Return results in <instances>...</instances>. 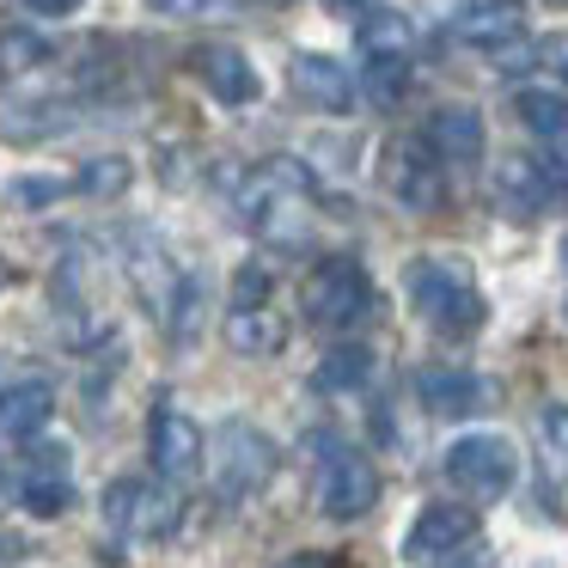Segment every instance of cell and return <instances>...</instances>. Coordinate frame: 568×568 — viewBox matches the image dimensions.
I'll return each instance as SVG.
<instances>
[{
	"label": "cell",
	"mask_w": 568,
	"mask_h": 568,
	"mask_svg": "<svg viewBox=\"0 0 568 568\" xmlns=\"http://www.w3.org/2000/svg\"><path fill=\"white\" fill-rule=\"evenodd\" d=\"M43 62H50V38H43V31L13 26L7 38H0V68H13V74H26V68H43Z\"/></svg>",
	"instance_id": "cell-23"
},
{
	"label": "cell",
	"mask_w": 568,
	"mask_h": 568,
	"mask_svg": "<svg viewBox=\"0 0 568 568\" xmlns=\"http://www.w3.org/2000/svg\"><path fill=\"white\" fill-rule=\"evenodd\" d=\"M409 300L440 336H470L483 324V294L458 257H416L409 263Z\"/></svg>",
	"instance_id": "cell-1"
},
{
	"label": "cell",
	"mask_w": 568,
	"mask_h": 568,
	"mask_svg": "<svg viewBox=\"0 0 568 568\" xmlns=\"http://www.w3.org/2000/svg\"><path fill=\"white\" fill-rule=\"evenodd\" d=\"M331 7H343V13H361V7H373V0H331Z\"/></svg>",
	"instance_id": "cell-31"
},
{
	"label": "cell",
	"mask_w": 568,
	"mask_h": 568,
	"mask_svg": "<svg viewBox=\"0 0 568 568\" xmlns=\"http://www.w3.org/2000/svg\"><path fill=\"white\" fill-rule=\"evenodd\" d=\"M104 519H111V531H123V538H165V531L184 519V507H178V495L165 489V483L116 477L111 489H104Z\"/></svg>",
	"instance_id": "cell-3"
},
{
	"label": "cell",
	"mask_w": 568,
	"mask_h": 568,
	"mask_svg": "<svg viewBox=\"0 0 568 568\" xmlns=\"http://www.w3.org/2000/svg\"><path fill=\"white\" fill-rule=\"evenodd\" d=\"M470 538H477V514H470V507H458V501H428V507L416 514V526H409L404 550L416 556V562H428V556L465 550Z\"/></svg>",
	"instance_id": "cell-9"
},
{
	"label": "cell",
	"mask_w": 568,
	"mask_h": 568,
	"mask_svg": "<svg viewBox=\"0 0 568 568\" xmlns=\"http://www.w3.org/2000/svg\"><path fill=\"white\" fill-rule=\"evenodd\" d=\"M404 62H367V87H373V99H379V104H392L397 99V92H404Z\"/></svg>",
	"instance_id": "cell-28"
},
{
	"label": "cell",
	"mask_w": 568,
	"mask_h": 568,
	"mask_svg": "<svg viewBox=\"0 0 568 568\" xmlns=\"http://www.w3.org/2000/svg\"><path fill=\"white\" fill-rule=\"evenodd\" d=\"M538 453H544V465H550V470L568 465V404H550L538 416Z\"/></svg>",
	"instance_id": "cell-25"
},
{
	"label": "cell",
	"mask_w": 568,
	"mask_h": 568,
	"mask_svg": "<svg viewBox=\"0 0 568 568\" xmlns=\"http://www.w3.org/2000/svg\"><path fill=\"white\" fill-rule=\"evenodd\" d=\"M74 507V489L62 483V470H50V477H31L26 483V514H38V519H55V514H68Z\"/></svg>",
	"instance_id": "cell-24"
},
{
	"label": "cell",
	"mask_w": 568,
	"mask_h": 568,
	"mask_svg": "<svg viewBox=\"0 0 568 568\" xmlns=\"http://www.w3.org/2000/svg\"><path fill=\"white\" fill-rule=\"evenodd\" d=\"M416 392H422V404H428L434 416H446V422L470 416V409L483 404V385H477V373H465V367H422Z\"/></svg>",
	"instance_id": "cell-15"
},
{
	"label": "cell",
	"mask_w": 568,
	"mask_h": 568,
	"mask_svg": "<svg viewBox=\"0 0 568 568\" xmlns=\"http://www.w3.org/2000/svg\"><path fill=\"white\" fill-rule=\"evenodd\" d=\"M196 74H202V87H209L221 104H257V92H263L251 55H239L233 43H209V50L196 55Z\"/></svg>",
	"instance_id": "cell-12"
},
{
	"label": "cell",
	"mask_w": 568,
	"mask_h": 568,
	"mask_svg": "<svg viewBox=\"0 0 568 568\" xmlns=\"http://www.w3.org/2000/svg\"><path fill=\"white\" fill-rule=\"evenodd\" d=\"M226 343H233L239 355H275V348L287 343V324L275 318L270 306H251V312H233V318H226Z\"/></svg>",
	"instance_id": "cell-17"
},
{
	"label": "cell",
	"mask_w": 568,
	"mask_h": 568,
	"mask_svg": "<svg viewBox=\"0 0 568 568\" xmlns=\"http://www.w3.org/2000/svg\"><path fill=\"white\" fill-rule=\"evenodd\" d=\"M544 7H568V0H544Z\"/></svg>",
	"instance_id": "cell-32"
},
{
	"label": "cell",
	"mask_w": 568,
	"mask_h": 568,
	"mask_svg": "<svg viewBox=\"0 0 568 568\" xmlns=\"http://www.w3.org/2000/svg\"><path fill=\"white\" fill-rule=\"evenodd\" d=\"M514 111H519V123H526L531 135H544V141H568V99H562V92L526 87V92L514 99Z\"/></svg>",
	"instance_id": "cell-20"
},
{
	"label": "cell",
	"mask_w": 568,
	"mask_h": 568,
	"mask_svg": "<svg viewBox=\"0 0 568 568\" xmlns=\"http://www.w3.org/2000/svg\"><path fill=\"white\" fill-rule=\"evenodd\" d=\"M129 275H135V287L148 294V306L160 312V318H172L178 312V300H184V282L190 275L178 270L172 257H165V245L153 233H141L135 245H129Z\"/></svg>",
	"instance_id": "cell-11"
},
{
	"label": "cell",
	"mask_w": 568,
	"mask_h": 568,
	"mask_svg": "<svg viewBox=\"0 0 568 568\" xmlns=\"http://www.w3.org/2000/svg\"><path fill=\"white\" fill-rule=\"evenodd\" d=\"M361 55H367V62H404L409 55V19L404 13H367L361 19Z\"/></svg>",
	"instance_id": "cell-22"
},
{
	"label": "cell",
	"mask_w": 568,
	"mask_h": 568,
	"mask_svg": "<svg viewBox=\"0 0 568 568\" xmlns=\"http://www.w3.org/2000/svg\"><path fill=\"white\" fill-rule=\"evenodd\" d=\"M367 379H373V348H361V343H343L318 361V392H331V397L361 392Z\"/></svg>",
	"instance_id": "cell-19"
},
{
	"label": "cell",
	"mask_w": 568,
	"mask_h": 568,
	"mask_svg": "<svg viewBox=\"0 0 568 568\" xmlns=\"http://www.w3.org/2000/svg\"><path fill=\"white\" fill-rule=\"evenodd\" d=\"M287 80H294V92L312 104V111H348L355 104V80H348L343 62H331V55H294V68H287Z\"/></svg>",
	"instance_id": "cell-13"
},
{
	"label": "cell",
	"mask_w": 568,
	"mask_h": 568,
	"mask_svg": "<svg viewBox=\"0 0 568 568\" xmlns=\"http://www.w3.org/2000/svg\"><path fill=\"white\" fill-rule=\"evenodd\" d=\"M562 257H568V245H562Z\"/></svg>",
	"instance_id": "cell-34"
},
{
	"label": "cell",
	"mask_w": 568,
	"mask_h": 568,
	"mask_svg": "<svg viewBox=\"0 0 568 568\" xmlns=\"http://www.w3.org/2000/svg\"><path fill=\"white\" fill-rule=\"evenodd\" d=\"M62 196H68L62 178H19V184H13L19 209H50V202H62Z\"/></svg>",
	"instance_id": "cell-26"
},
{
	"label": "cell",
	"mask_w": 568,
	"mask_h": 568,
	"mask_svg": "<svg viewBox=\"0 0 568 568\" xmlns=\"http://www.w3.org/2000/svg\"><path fill=\"white\" fill-rule=\"evenodd\" d=\"M0 483H7V465H0Z\"/></svg>",
	"instance_id": "cell-33"
},
{
	"label": "cell",
	"mask_w": 568,
	"mask_h": 568,
	"mask_svg": "<svg viewBox=\"0 0 568 568\" xmlns=\"http://www.w3.org/2000/svg\"><path fill=\"white\" fill-rule=\"evenodd\" d=\"M428 148H434V160H446V165L483 160V116L465 111V104H446V111H434V116H428Z\"/></svg>",
	"instance_id": "cell-14"
},
{
	"label": "cell",
	"mask_w": 568,
	"mask_h": 568,
	"mask_svg": "<svg viewBox=\"0 0 568 568\" xmlns=\"http://www.w3.org/2000/svg\"><path fill=\"white\" fill-rule=\"evenodd\" d=\"M446 26H453V38H465V43L501 50V43L526 38V7H519V0H458Z\"/></svg>",
	"instance_id": "cell-10"
},
{
	"label": "cell",
	"mask_w": 568,
	"mask_h": 568,
	"mask_svg": "<svg viewBox=\"0 0 568 568\" xmlns=\"http://www.w3.org/2000/svg\"><path fill=\"white\" fill-rule=\"evenodd\" d=\"M385 190L404 209H434L440 202V160H434L428 141H392V153H385Z\"/></svg>",
	"instance_id": "cell-8"
},
{
	"label": "cell",
	"mask_w": 568,
	"mask_h": 568,
	"mask_svg": "<svg viewBox=\"0 0 568 568\" xmlns=\"http://www.w3.org/2000/svg\"><path fill=\"white\" fill-rule=\"evenodd\" d=\"M26 7H38L43 19H62V13H74L80 0H26Z\"/></svg>",
	"instance_id": "cell-30"
},
{
	"label": "cell",
	"mask_w": 568,
	"mask_h": 568,
	"mask_svg": "<svg viewBox=\"0 0 568 568\" xmlns=\"http://www.w3.org/2000/svg\"><path fill=\"white\" fill-rule=\"evenodd\" d=\"M373 501H379V470L355 453H336L318 477V507L331 519H361Z\"/></svg>",
	"instance_id": "cell-7"
},
{
	"label": "cell",
	"mask_w": 568,
	"mask_h": 568,
	"mask_svg": "<svg viewBox=\"0 0 568 568\" xmlns=\"http://www.w3.org/2000/svg\"><path fill=\"white\" fill-rule=\"evenodd\" d=\"M55 416V392L43 379H19L0 392V428L19 434V440H31V434H43Z\"/></svg>",
	"instance_id": "cell-16"
},
{
	"label": "cell",
	"mask_w": 568,
	"mask_h": 568,
	"mask_svg": "<svg viewBox=\"0 0 568 568\" xmlns=\"http://www.w3.org/2000/svg\"><path fill=\"white\" fill-rule=\"evenodd\" d=\"M270 300V275L257 270V263H245V270L233 275V312H251V306H263Z\"/></svg>",
	"instance_id": "cell-27"
},
{
	"label": "cell",
	"mask_w": 568,
	"mask_h": 568,
	"mask_svg": "<svg viewBox=\"0 0 568 568\" xmlns=\"http://www.w3.org/2000/svg\"><path fill=\"white\" fill-rule=\"evenodd\" d=\"M514 470H519L514 446H507L501 434H465V440H453V453H446V477H453L470 501L507 495L514 489Z\"/></svg>",
	"instance_id": "cell-5"
},
{
	"label": "cell",
	"mask_w": 568,
	"mask_h": 568,
	"mask_svg": "<svg viewBox=\"0 0 568 568\" xmlns=\"http://www.w3.org/2000/svg\"><path fill=\"white\" fill-rule=\"evenodd\" d=\"M300 312L312 324H355L367 312V270L355 257H324L300 287Z\"/></svg>",
	"instance_id": "cell-4"
},
{
	"label": "cell",
	"mask_w": 568,
	"mask_h": 568,
	"mask_svg": "<svg viewBox=\"0 0 568 568\" xmlns=\"http://www.w3.org/2000/svg\"><path fill=\"white\" fill-rule=\"evenodd\" d=\"M129 184H135V160H123V153H99V160H87L74 178V190L92 202H116Z\"/></svg>",
	"instance_id": "cell-21"
},
{
	"label": "cell",
	"mask_w": 568,
	"mask_h": 568,
	"mask_svg": "<svg viewBox=\"0 0 568 568\" xmlns=\"http://www.w3.org/2000/svg\"><path fill=\"white\" fill-rule=\"evenodd\" d=\"M148 453H153V470H160L165 483H190L202 470V428H196V416H184L178 404H160V409H153Z\"/></svg>",
	"instance_id": "cell-6"
},
{
	"label": "cell",
	"mask_w": 568,
	"mask_h": 568,
	"mask_svg": "<svg viewBox=\"0 0 568 568\" xmlns=\"http://www.w3.org/2000/svg\"><path fill=\"white\" fill-rule=\"evenodd\" d=\"M148 7H153L160 19H196L202 7H209V0H148Z\"/></svg>",
	"instance_id": "cell-29"
},
{
	"label": "cell",
	"mask_w": 568,
	"mask_h": 568,
	"mask_svg": "<svg viewBox=\"0 0 568 568\" xmlns=\"http://www.w3.org/2000/svg\"><path fill=\"white\" fill-rule=\"evenodd\" d=\"M275 440L257 428V422H221V428L202 440V465H209L214 489L226 495V501H239V495H257L263 483L275 477Z\"/></svg>",
	"instance_id": "cell-2"
},
{
	"label": "cell",
	"mask_w": 568,
	"mask_h": 568,
	"mask_svg": "<svg viewBox=\"0 0 568 568\" xmlns=\"http://www.w3.org/2000/svg\"><path fill=\"white\" fill-rule=\"evenodd\" d=\"M495 196H501L514 214H531V209H544V196H550V178H544V165H531V160H501Z\"/></svg>",
	"instance_id": "cell-18"
}]
</instances>
